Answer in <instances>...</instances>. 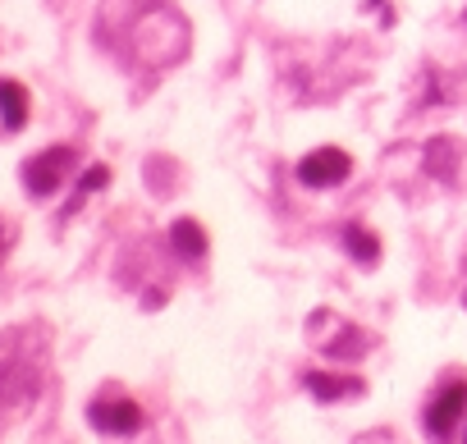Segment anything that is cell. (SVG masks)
<instances>
[{
    "label": "cell",
    "mask_w": 467,
    "mask_h": 444,
    "mask_svg": "<svg viewBox=\"0 0 467 444\" xmlns=\"http://www.w3.org/2000/svg\"><path fill=\"white\" fill-rule=\"evenodd\" d=\"M170 243L183 262H202L206 257V230L197 225V220H174V230H170Z\"/></svg>",
    "instance_id": "obj_6"
},
{
    "label": "cell",
    "mask_w": 467,
    "mask_h": 444,
    "mask_svg": "<svg viewBox=\"0 0 467 444\" xmlns=\"http://www.w3.org/2000/svg\"><path fill=\"white\" fill-rule=\"evenodd\" d=\"M348 174H353V160L339 147H321V151H312V156L298 160V179L307 188H339Z\"/></svg>",
    "instance_id": "obj_2"
},
{
    "label": "cell",
    "mask_w": 467,
    "mask_h": 444,
    "mask_svg": "<svg viewBox=\"0 0 467 444\" xmlns=\"http://www.w3.org/2000/svg\"><path fill=\"white\" fill-rule=\"evenodd\" d=\"M88 421L101 435H138L142 430V408L133 398H97L88 408Z\"/></svg>",
    "instance_id": "obj_3"
},
{
    "label": "cell",
    "mask_w": 467,
    "mask_h": 444,
    "mask_svg": "<svg viewBox=\"0 0 467 444\" xmlns=\"http://www.w3.org/2000/svg\"><path fill=\"white\" fill-rule=\"evenodd\" d=\"M307 389L317 398H344V394H362V380H339V376H307Z\"/></svg>",
    "instance_id": "obj_8"
},
{
    "label": "cell",
    "mask_w": 467,
    "mask_h": 444,
    "mask_svg": "<svg viewBox=\"0 0 467 444\" xmlns=\"http://www.w3.org/2000/svg\"><path fill=\"white\" fill-rule=\"evenodd\" d=\"M106 183H110V170H106V165H92V170L78 179V188H83V192H97V188H106Z\"/></svg>",
    "instance_id": "obj_9"
},
{
    "label": "cell",
    "mask_w": 467,
    "mask_h": 444,
    "mask_svg": "<svg viewBox=\"0 0 467 444\" xmlns=\"http://www.w3.org/2000/svg\"><path fill=\"white\" fill-rule=\"evenodd\" d=\"M462 412H467V385L458 380V385H449L444 394H435V403L426 408V430H431V435H449V430L462 421Z\"/></svg>",
    "instance_id": "obj_4"
},
{
    "label": "cell",
    "mask_w": 467,
    "mask_h": 444,
    "mask_svg": "<svg viewBox=\"0 0 467 444\" xmlns=\"http://www.w3.org/2000/svg\"><path fill=\"white\" fill-rule=\"evenodd\" d=\"M344 243H348V257H353V262H362V266H376V257H380V243H376V234H371V230H362V225H348V230H344Z\"/></svg>",
    "instance_id": "obj_7"
},
{
    "label": "cell",
    "mask_w": 467,
    "mask_h": 444,
    "mask_svg": "<svg viewBox=\"0 0 467 444\" xmlns=\"http://www.w3.org/2000/svg\"><path fill=\"white\" fill-rule=\"evenodd\" d=\"M0 124L10 133H19L28 124V88L15 78H0Z\"/></svg>",
    "instance_id": "obj_5"
},
{
    "label": "cell",
    "mask_w": 467,
    "mask_h": 444,
    "mask_svg": "<svg viewBox=\"0 0 467 444\" xmlns=\"http://www.w3.org/2000/svg\"><path fill=\"white\" fill-rule=\"evenodd\" d=\"M74 165H78V151H74V147H47V151H37V156L24 165V188H28L33 197H51Z\"/></svg>",
    "instance_id": "obj_1"
},
{
    "label": "cell",
    "mask_w": 467,
    "mask_h": 444,
    "mask_svg": "<svg viewBox=\"0 0 467 444\" xmlns=\"http://www.w3.org/2000/svg\"><path fill=\"white\" fill-rule=\"evenodd\" d=\"M0 248H5V234H0Z\"/></svg>",
    "instance_id": "obj_10"
}]
</instances>
